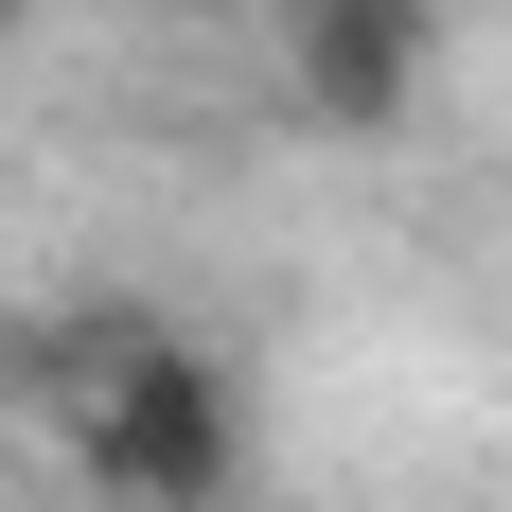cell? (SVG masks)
Masks as SVG:
<instances>
[{
	"label": "cell",
	"instance_id": "cell-1",
	"mask_svg": "<svg viewBox=\"0 0 512 512\" xmlns=\"http://www.w3.org/2000/svg\"><path fill=\"white\" fill-rule=\"evenodd\" d=\"M53 442L89 477V512H248V477H265L248 371L142 301H89L53 336Z\"/></svg>",
	"mask_w": 512,
	"mask_h": 512
},
{
	"label": "cell",
	"instance_id": "cell-2",
	"mask_svg": "<svg viewBox=\"0 0 512 512\" xmlns=\"http://www.w3.org/2000/svg\"><path fill=\"white\" fill-rule=\"evenodd\" d=\"M442 89V0H283V106L318 142H389Z\"/></svg>",
	"mask_w": 512,
	"mask_h": 512
},
{
	"label": "cell",
	"instance_id": "cell-3",
	"mask_svg": "<svg viewBox=\"0 0 512 512\" xmlns=\"http://www.w3.org/2000/svg\"><path fill=\"white\" fill-rule=\"evenodd\" d=\"M159 18H230V0H159Z\"/></svg>",
	"mask_w": 512,
	"mask_h": 512
},
{
	"label": "cell",
	"instance_id": "cell-4",
	"mask_svg": "<svg viewBox=\"0 0 512 512\" xmlns=\"http://www.w3.org/2000/svg\"><path fill=\"white\" fill-rule=\"evenodd\" d=\"M0 18H18V0H0Z\"/></svg>",
	"mask_w": 512,
	"mask_h": 512
}]
</instances>
